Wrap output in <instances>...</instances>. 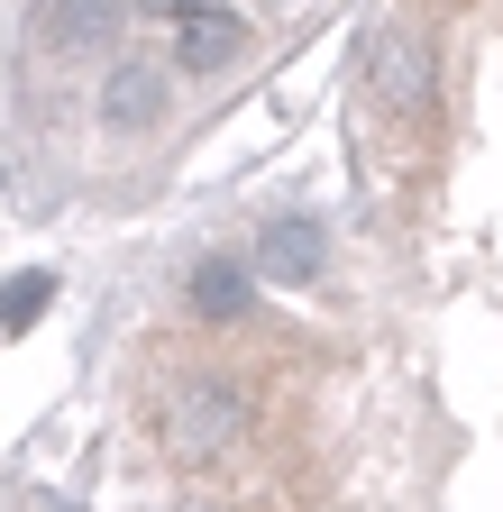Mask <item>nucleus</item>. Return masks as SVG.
<instances>
[{
  "label": "nucleus",
  "instance_id": "obj_1",
  "mask_svg": "<svg viewBox=\"0 0 503 512\" xmlns=\"http://www.w3.org/2000/svg\"><path fill=\"white\" fill-rule=\"evenodd\" d=\"M238 430H247V394L229 375H174L156 394V439H165V458H183V467H220L238 448Z\"/></svg>",
  "mask_w": 503,
  "mask_h": 512
},
{
  "label": "nucleus",
  "instance_id": "obj_2",
  "mask_svg": "<svg viewBox=\"0 0 503 512\" xmlns=\"http://www.w3.org/2000/svg\"><path fill=\"white\" fill-rule=\"evenodd\" d=\"M357 64H366V101L385 119H421L430 110V37L412 19H375Z\"/></svg>",
  "mask_w": 503,
  "mask_h": 512
},
{
  "label": "nucleus",
  "instance_id": "obj_3",
  "mask_svg": "<svg viewBox=\"0 0 503 512\" xmlns=\"http://www.w3.org/2000/svg\"><path fill=\"white\" fill-rule=\"evenodd\" d=\"M119 19H129V0H37L46 46H110Z\"/></svg>",
  "mask_w": 503,
  "mask_h": 512
},
{
  "label": "nucleus",
  "instance_id": "obj_4",
  "mask_svg": "<svg viewBox=\"0 0 503 512\" xmlns=\"http://www.w3.org/2000/svg\"><path fill=\"white\" fill-rule=\"evenodd\" d=\"M156 110H165V64H147V55L119 64V74L101 83V119H110V128H147Z\"/></svg>",
  "mask_w": 503,
  "mask_h": 512
},
{
  "label": "nucleus",
  "instance_id": "obj_5",
  "mask_svg": "<svg viewBox=\"0 0 503 512\" xmlns=\"http://www.w3.org/2000/svg\"><path fill=\"white\" fill-rule=\"evenodd\" d=\"M238 46H247V10H202V19H183V37H174L183 64H229Z\"/></svg>",
  "mask_w": 503,
  "mask_h": 512
},
{
  "label": "nucleus",
  "instance_id": "obj_6",
  "mask_svg": "<svg viewBox=\"0 0 503 512\" xmlns=\"http://www.w3.org/2000/svg\"><path fill=\"white\" fill-rule=\"evenodd\" d=\"M266 266H275V275H302V266H321V229H302V220H284V229L266 238Z\"/></svg>",
  "mask_w": 503,
  "mask_h": 512
},
{
  "label": "nucleus",
  "instance_id": "obj_7",
  "mask_svg": "<svg viewBox=\"0 0 503 512\" xmlns=\"http://www.w3.org/2000/svg\"><path fill=\"white\" fill-rule=\"evenodd\" d=\"M193 293H202V311H211V320H238V311H247V275H238V266H202V284H193Z\"/></svg>",
  "mask_w": 503,
  "mask_h": 512
},
{
  "label": "nucleus",
  "instance_id": "obj_8",
  "mask_svg": "<svg viewBox=\"0 0 503 512\" xmlns=\"http://www.w3.org/2000/svg\"><path fill=\"white\" fill-rule=\"evenodd\" d=\"M46 293H55L46 275H19L10 293H0V320H10V330H19V320H28V311H46Z\"/></svg>",
  "mask_w": 503,
  "mask_h": 512
}]
</instances>
